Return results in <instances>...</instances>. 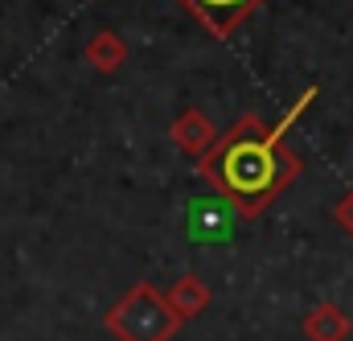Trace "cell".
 <instances>
[{
    "label": "cell",
    "mask_w": 353,
    "mask_h": 341,
    "mask_svg": "<svg viewBox=\"0 0 353 341\" xmlns=\"http://www.w3.org/2000/svg\"><path fill=\"white\" fill-rule=\"evenodd\" d=\"M316 99V86H308L279 124H263L259 115H243L230 132H222L214 140V148L197 161V173L218 189V197L243 218H259L267 206L296 181L300 157L283 144V136L292 132V124L304 115V107Z\"/></svg>",
    "instance_id": "cell-1"
},
{
    "label": "cell",
    "mask_w": 353,
    "mask_h": 341,
    "mask_svg": "<svg viewBox=\"0 0 353 341\" xmlns=\"http://www.w3.org/2000/svg\"><path fill=\"white\" fill-rule=\"evenodd\" d=\"M103 325L111 329V338L119 341H173L181 321L169 309L165 292L148 280L132 284L107 313H103Z\"/></svg>",
    "instance_id": "cell-2"
},
{
    "label": "cell",
    "mask_w": 353,
    "mask_h": 341,
    "mask_svg": "<svg viewBox=\"0 0 353 341\" xmlns=\"http://www.w3.org/2000/svg\"><path fill=\"white\" fill-rule=\"evenodd\" d=\"M218 41H230L234 33H239V25L263 4V0H181Z\"/></svg>",
    "instance_id": "cell-3"
},
{
    "label": "cell",
    "mask_w": 353,
    "mask_h": 341,
    "mask_svg": "<svg viewBox=\"0 0 353 341\" xmlns=\"http://www.w3.org/2000/svg\"><path fill=\"white\" fill-rule=\"evenodd\" d=\"M169 136H173V144L185 153V157L201 161V157L214 148V140H218V128L210 124V115H205L201 107H185L173 124H169Z\"/></svg>",
    "instance_id": "cell-4"
},
{
    "label": "cell",
    "mask_w": 353,
    "mask_h": 341,
    "mask_svg": "<svg viewBox=\"0 0 353 341\" xmlns=\"http://www.w3.org/2000/svg\"><path fill=\"white\" fill-rule=\"evenodd\" d=\"M353 321L350 313L333 300H321L308 317H304V338L308 341H350Z\"/></svg>",
    "instance_id": "cell-5"
},
{
    "label": "cell",
    "mask_w": 353,
    "mask_h": 341,
    "mask_svg": "<svg viewBox=\"0 0 353 341\" xmlns=\"http://www.w3.org/2000/svg\"><path fill=\"white\" fill-rule=\"evenodd\" d=\"M165 300H169V309L176 313V321L185 325V321H193V317H201L210 309V288L197 275H181L173 288L165 292Z\"/></svg>",
    "instance_id": "cell-6"
},
{
    "label": "cell",
    "mask_w": 353,
    "mask_h": 341,
    "mask_svg": "<svg viewBox=\"0 0 353 341\" xmlns=\"http://www.w3.org/2000/svg\"><path fill=\"white\" fill-rule=\"evenodd\" d=\"M83 54H87V62L99 70V75H119L123 62H128V41H123L119 33H111V29H99V33L87 41Z\"/></svg>",
    "instance_id": "cell-7"
},
{
    "label": "cell",
    "mask_w": 353,
    "mask_h": 341,
    "mask_svg": "<svg viewBox=\"0 0 353 341\" xmlns=\"http://www.w3.org/2000/svg\"><path fill=\"white\" fill-rule=\"evenodd\" d=\"M214 206H218V202H193V235H210V231H218V239H226V226L218 222Z\"/></svg>",
    "instance_id": "cell-8"
},
{
    "label": "cell",
    "mask_w": 353,
    "mask_h": 341,
    "mask_svg": "<svg viewBox=\"0 0 353 341\" xmlns=\"http://www.w3.org/2000/svg\"><path fill=\"white\" fill-rule=\"evenodd\" d=\"M333 218H337V226H341V231H345V235L353 239V189L345 193V197H341V202H337Z\"/></svg>",
    "instance_id": "cell-9"
}]
</instances>
